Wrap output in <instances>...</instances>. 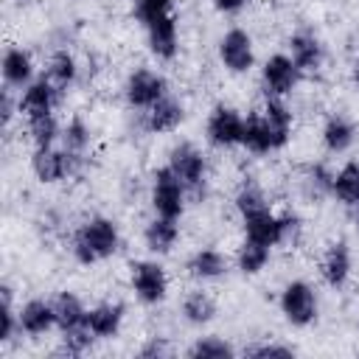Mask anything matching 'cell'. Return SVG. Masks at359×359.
<instances>
[{
    "label": "cell",
    "mask_w": 359,
    "mask_h": 359,
    "mask_svg": "<svg viewBox=\"0 0 359 359\" xmlns=\"http://www.w3.org/2000/svg\"><path fill=\"white\" fill-rule=\"evenodd\" d=\"M320 272L325 278L328 286L339 289L348 283V275H351V250L345 241H334L328 244L325 255H323V264H320Z\"/></svg>",
    "instance_id": "ac0fdd59"
},
{
    "label": "cell",
    "mask_w": 359,
    "mask_h": 359,
    "mask_svg": "<svg viewBox=\"0 0 359 359\" xmlns=\"http://www.w3.org/2000/svg\"><path fill=\"white\" fill-rule=\"evenodd\" d=\"M132 289L149 306L165 300V292H168L165 269L157 261H135L132 264Z\"/></svg>",
    "instance_id": "8fae6325"
},
{
    "label": "cell",
    "mask_w": 359,
    "mask_h": 359,
    "mask_svg": "<svg viewBox=\"0 0 359 359\" xmlns=\"http://www.w3.org/2000/svg\"><path fill=\"white\" fill-rule=\"evenodd\" d=\"M168 168L180 177V182L185 185V191L199 194L205 188V174H208V163L202 157V151L194 143H180L171 149L168 154Z\"/></svg>",
    "instance_id": "8992f818"
},
{
    "label": "cell",
    "mask_w": 359,
    "mask_h": 359,
    "mask_svg": "<svg viewBox=\"0 0 359 359\" xmlns=\"http://www.w3.org/2000/svg\"><path fill=\"white\" fill-rule=\"evenodd\" d=\"M208 140L216 146V149H230V146H238L241 143V135H244V118L233 109V107H213V112L208 115Z\"/></svg>",
    "instance_id": "9c48e42d"
},
{
    "label": "cell",
    "mask_w": 359,
    "mask_h": 359,
    "mask_svg": "<svg viewBox=\"0 0 359 359\" xmlns=\"http://www.w3.org/2000/svg\"><path fill=\"white\" fill-rule=\"evenodd\" d=\"M3 81L11 90H25L34 81V59L25 48H8L3 53Z\"/></svg>",
    "instance_id": "2e32d148"
},
{
    "label": "cell",
    "mask_w": 359,
    "mask_h": 359,
    "mask_svg": "<svg viewBox=\"0 0 359 359\" xmlns=\"http://www.w3.org/2000/svg\"><path fill=\"white\" fill-rule=\"evenodd\" d=\"M356 227H359V213H356Z\"/></svg>",
    "instance_id": "f35d334b"
},
{
    "label": "cell",
    "mask_w": 359,
    "mask_h": 359,
    "mask_svg": "<svg viewBox=\"0 0 359 359\" xmlns=\"http://www.w3.org/2000/svg\"><path fill=\"white\" fill-rule=\"evenodd\" d=\"M353 81H356V87H359V59H356V65H353Z\"/></svg>",
    "instance_id": "74e56055"
},
{
    "label": "cell",
    "mask_w": 359,
    "mask_h": 359,
    "mask_svg": "<svg viewBox=\"0 0 359 359\" xmlns=\"http://www.w3.org/2000/svg\"><path fill=\"white\" fill-rule=\"evenodd\" d=\"M356 140V126L345 118V115H331L323 126V143L331 154H342L353 146Z\"/></svg>",
    "instance_id": "7402d4cb"
},
{
    "label": "cell",
    "mask_w": 359,
    "mask_h": 359,
    "mask_svg": "<svg viewBox=\"0 0 359 359\" xmlns=\"http://www.w3.org/2000/svg\"><path fill=\"white\" fill-rule=\"evenodd\" d=\"M143 238H146V247L151 250V252H168L174 244H177V238H180V227H177V219H165V216H154L149 224H146V233H143Z\"/></svg>",
    "instance_id": "d4e9b609"
},
{
    "label": "cell",
    "mask_w": 359,
    "mask_h": 359,
    "mask_svg": "<svg viewBox=\"0 0 359 359\" xmlns=\"http://www.w3.org/2000/svg\"><path fill=\"white\" fill-rule=\"evenodd\" d=\"M0 112H3V126H8V121H11V115H14V101H11V87H6V90H3V107H0Z\"/></svg>",
    "instance_id": "d590c367"
},
{
    "label": "cell",
    "mask_w": 359,
    "mask_h": 359,
    "mask_svg": "<svg viewBox=\"0 0 359 359\" xmlns=\"http://www.w3.org/2000/svg\"><path fill=\"white\" fill-rule=\"evenodd\" d=\"M165 93H168L165 79H163L160 73H154V70H146V67L129 73L126 87H123V95H126L129 107H135V109H149V107H154Z\"/></svg>",
    "instance_id": "52a82bcc"
},
{
    "label": "cell",
    "mask_w": 359,
    "mask_h": 359,
    "mask_svg": "<svg viewBox=\"0 0 359 359\" xmlns=\"http://www.w3.org/2000/svg\"><path fill=\"white\" fill-rule=\"evenodd\" d=\"M280 311L297 328L311 325L317 320V292L306 280L286 283L283 292H280Z\"/></svg>",
    "instance_id": "5b68a950"
},
{
    "label": "cell",
    "mask_w": 359,
    "mask_h": 359,
    "mask_svg": "<svg viewBox=\"0 0 359 359\" xmlns=\"http://www.w3.org/2000/svg\"><path fill=\"white\" fill-rule=\"evenodd\" d=\"M188 272L196 280H213L227 272V258H224V252H219L213 247H202L188 258Z\"/></svg>",
    "instance_id": "603a6c76"
},
{
    "label": "cell",
    "mask_w": 359,
    "mask_h": 359,
    "mask_svg": "<svg viewBox=\"0 0 359 359\" xmlns=\"http://www.w3.org/2000/svg\"><path fill=\"white\" fill-rule=\"evenodd\" d=\"M59 90H67L73 81H76V76H79V67H76V59H73V53L70 50H56L53 56H50V62H48V73H45Z\"/></svg>",
    "instance_id": "4316f807"
},
{
    "label": "cell",
    "mask_w": 359,
    "mask_h": 359,
    "mask_svg": "<svg viewBox=\"0 0 359 359\" xmlns=\"http://www.w3.org/2000/svg\"><path fill=\"white\" fill-rule=\"evenodd\" d=\"M241 222H244L247 238H252V241H258V244H266V247L280 244V241L289 236V230H294V224H297L294 216H289V213H286V216H278V213H272L269 208L255 210V213L244 216Z\"/></svg>",
    "instance_id": "277c9868"
},
{
    "label": "cell",
    "mask_w": 359,
    "mask_h": 359,
    "mask_svg": "<svg viewBox=\"0 0 359 359\" xmlns=\"http://www.w3.org/2000/svg\"><path fill=\"white\" fill-rule=\"evenodd\" d=\"M81 154H73L70 149H56V146H48V149H34V174L42 180V182H59V180H67L76 165H79Z\"/></svg>",
    "instance_id": "ba28073f"
},
{
    "label": "cell",
    "mask_w": 359,
    "mask_h": 359,
    "mask_svg": "<svg viewBox=\"0 0 359 359\" xmlns=\"http://www.w3.org/2000/svg\"><path fill=\"white\" fill-rule=\"evenodd\" d=\"M17 314H20V331L28 334V337H42V334H48V331L56 325L53 300L48 303V300L34 297V300H28Z\"/></svg>",
    "instance_id": "9a60e30c"
},
{
    "label": "cell",
    "mask_w": 359,
    "mask_h": 359,
    "mask_svg": "<svg viewBox=\"0 0 359 359\" xmlns=\"http://www.w3.org/2000/svg\"><path fill=\"white\" fill-rule=\"evenodd\" d=\"M28 129H31V140H34V149H48L56 143V137H62L59 132V123L53 115H45V118H34L28 121Z\"/></svg>",
    "instance_id": "f1b7e54d"
},
{
    "label": "cell",
    "mask_w": 359,
    "mask_h": 359,
    "mask_svg": "<svg viewBox=\"0 0 359 359\" xmlns=\"http://www.w3.org/2000/svg\"><path fill=\"white\" fill-rule=\"evenodd\" d=\"M62 146L70 149L73 154H84L90 146V129L81 118H73L65 129H62Z\"/></svg>",
    "instance_id": "f546056e"
},
{
    "label": "cell",
    "mask_w": 359,
    "mask_h": 359,
    "mask_svg": "<svg viewBox=\"0 0 359 359\" xmlns=\"http://www.w3.org/2000/svg\"><path fill=\"white\" fill-rule=\"evenodd\" d=\"M300 67L292 62V56H286V53H275V56H269L266 62H264V67H261V81H264V90H266V95H286V93H292V87L297 84V79H300Z\"/></svg>",
    "instance_id": "7c38bea8"
},
{
    "label": "cell",
    "mask_w": 359,
    "mask_h": 359,
    "mask_svg": "<svg viewBox=\"0 0 359 359\" xmlns=\"http://www.w3.org/2000/svg\"><path fill=\"white\" fill-rule=\"evenodd\" d=\"M53 311H56V328L62 334H73L87 328V309L73 292H59L53 297Z\"/></svg>",
    "instance_id": "d6986e66"
},
{
    "label": "cell",
    "mask_w": 359,
    "mask_h": 359,
    "mask_svg": "<svg viewBox=\"0 0 359 359\" xmlns=\"http://www.w3.org/2000/svg\"><path fill=\"white\" fill-rule=\"evenodd\" d=\"M289 56L292 62L306 73V70H317L323 65V45L317 39L314 31L309 28H300L289 36Z\"/></svg>",
    "instance_id": "5bb4252c"
},
{
    "label": "cell",
    "mask_w": 359,
    "mask_h": 359,
    "mask_svg": "<svg viewBox=\"0 0 359 359\" xmlns=\"http://www.w3.org/2000/svg\"><path fill=\"white\" fill-rule=\"evenodd\" d=\"M182 118H185L182 101L165 93L154 107L146 109V129L149 132H171L182 123Z\"/></svg>",
    "instance_id": "e0dca14e"
},
{
    "label": "cell",
    "mask_w": 359,
    "mask_h": 359,
    "mask_svg": "<svg viewBox=\"0 0 359 359\" xmlns=\"http://www.w3.org/2000/svg\"><path fill=\"white\" fill-rule=\"evenodd\" d=\"M247 3H250V0H213V6H216L219 11H224V14H236V11H241Z\"/></svg>",
    "instance_id": "e575fe53"
},
{
    "label": "cell",
    "mask_w": 359,
    "mask_h": 359,
    "mask_svg": "<svg viewBox=\"0 0 359 359\" xmlns=\"http://www.w3.org/2000/svg\"><path fill=\"white\" fill-rule=\"evenodd\" d=\"M146 34H149V48L157 59H174V53H177V20H174V14L146 25Z\"/></svg>",
    "instance_id": "44dd1931"
},
{
    "label": "cell",
    "mask_w": 359,
    "mask_h": 359,
    "mask_svg": "<svg viewBox=\"0 0 359 359\" xmlns=\"http://www.w3.org/2000/svg\"><path fill=\"white\" fill-rule=\"evenodd\" d=\"M219 59L230 73H247L255 62L250 34L244 28H230L219 42Z\"/></svg>",
    "instance_id": "4fadbf2b"
},
{
    "label": "cell",
    "mask_w": 359,
    "mask_h": 359,
    "mask_svg": "<svg viewBox=\"0 0 359 359\" xmlns=\"http://www.w3.org/2000/svg\"><path fill=\"white\" fill-rule=\"evenodd\" d=\"M174 8V0H135V17L143 22V25H151L168 14Z\"/></svg>",
    "instance_id": "1f68e13d"
},
{
    "label": "cell",
    "mask_w": 359,
    "mask_h": 359,
    "mask_svg": "<svg viewBox=\"0 0 359 359\" xmlns=\"http://www.w3.org/2000/svg\"><path fill=\"white\" fill-rule=\"evenodd\" d=\"M59 87L48 79V76H39L34 79L22 93H20V112L34 121V118H45V115H53V107L59 104Z\"/></svg>",
    "instance_id": "30bf717a"
},
{
    "label": "cell",
    "mask_w": 359,
    "mask_h": 359,
    "mask_svg": "<svg viewBox=\"0 0 359 359\" xmlns=\"http://www.w3.org/2000/svg\"><path fill=\"white\" fill-rule=\"evenodd\" d=\"M331 194L351 208H359V160H348L331 177Z\"/></svg>",
    "instance_id": "cb8c5ba5"
},
{
    "label": "cell",
    "mask_w": 359,
    "mask_h": 359,
    "mask_svg": "<svg viewBox=\"0 0 359 359\" xmlns=\"http://www.w3.org/2000/svg\"><path fill=\"white\" fill-rule=\"evenodd\" d=\"M118 244H121V236H118L115 222L107 216H93L76 230L73 255L79 264L90 266V264H98V261H107L109 255H115Z\"/></svg>",
    "instance_id": "7a4b0ae2"
},
{
    "label": "cell",
    "mask_w": 359,
    "mask_h": 359,
    "mask_svg": "<svg viewBox=\"0 0 359 359\" xmlns=\"http://www.w3.org/2000/svg\"><path fill=\"white\" fill-rule=\"evenodd\" d=\"M233 353L236 351L222 337H202L188 351V356H194V359H224V356H233Z\"/></svg>",
    "instance_id": "4dcf8cb0"
},
{
    "label": "cell",
    "mask_w": 359,
    "mask_h": 359,
    "mask_svg": "<svg viewBox=\"0 0 359 359\" xmlns=\"http://www.w3.org/2000/svg\"><path fill=\"white\" fill-rule=\"evenodd\" d=\"M123 323V306L121 303H98L87 311V328L95 334V339H109L121 331Z\"/></svg>",
    "instance_id": "ffe728a7"
},
{
    "label": "cell",
    "mask_w": 359,
    "mask_h": 359,
    "mask_svg": "<svg viewBox=\"0 0 359 359\" xmlns=\"http://www.w3.org/2000/svg\"><path fill=\"white\" fill-rule=\"evenodd\" d=\"M292 132V112L283 104L280 95H266L264 109L252 112L244 118V135H241V146H247L255 154H266L280 149L289 140Z\"/></svg>",
    "instance_id": "6da1fadb"
},
{
    "label": "cell",
    "mask_w": 359,
    "mask_h": 359,
    "mask_svg": "<svg viewBox=\"0 0 359 359\" xmlns=\"http://www.w3.org/2000/svg\"><path fill=\"white\" fill-rule=\"evenodd\" d=\"M269 250L272 247H266V244H258L252 238H244V244L238 247V269L244 275L261 272L266 266V261H269Z\"/></svg>",
    "instance_id": "83f0119b"
},
{
    "label": "cell",
    "mask_w": 359,
    "mask_h": 359,
    "mask_svg": "<svg viewBox=\"0 0 359 359\" xmlns=\"http://www.w3.org/2000/svg\"><path fill=\"white\" fill-rule=\"evenodd\" d=\"M236 208H238V213H241V219H244V216H250V213H255V210L269 208V202H266V196H264V191H261L258 185H244V188L236 194Z\"/></svg>",
    "instance_id": "d6a6232c"
},
{
    "label": "cell",
    "mask_w": 359,
    "mask_h": 359,
    "mask_svg": "<svg viewBox=\"0 0 359 359\" xmlns=\"http://www.w3.org/2000/svg\"><path fill=\"white\" fill-rule=\"evenodd\" d=\"M182 317L191 323V325H205L216 317V303L208 292H191L185 300H182Z\"/></svg>",
    "instance_id": "484cf974"
},
{
    "label": "cell",
    "mask_w": 359,
    "mask_h": 359,
    "mask_svg": "<svg viewBox=\"0 0 359 359\" xmlns=\"http://www.w3.org/2000/svg\"><path fill=\"white\" fill-rule=\"evenodd\" d=\"M185 185L180 182V177L163 165L154 171V182H151V205H154V213L157 216H165V219H180L182 210H185Z\"/></svg>",
    "instance_id": "3957f363"
},
{
    "label": "cell",
    "mask_w": 359,
    "mask_h": 359,
    "mask_svg": "<svg viewBox=\"0 0 359 359\" xmlns=\"http://www.w3.org/2000/svg\"><path fill=\"white\" fill-rule=\"evenodd\" d=\"M140 353H143V356H154V353H165V348H163L160 342H151V345H149V348H143Z\"/></svg>",
    "instance_id": "8d00e7d4"
},
{
    "label": "cell",
    "mask_w": 359,
    "mask_h": 359,
    "mask_svg": "<svg viewBox=\"0 0 359 359\" xmlns=\"http://www.w3.org/2000/svg\"><path fill=\"white\" fill-rule=\"evenodd\" d=\"M247 353L250 356H292V348H286V345H255Z\"/></svg>",
    "instance_id": "836d02e7"
}]
</instances>
